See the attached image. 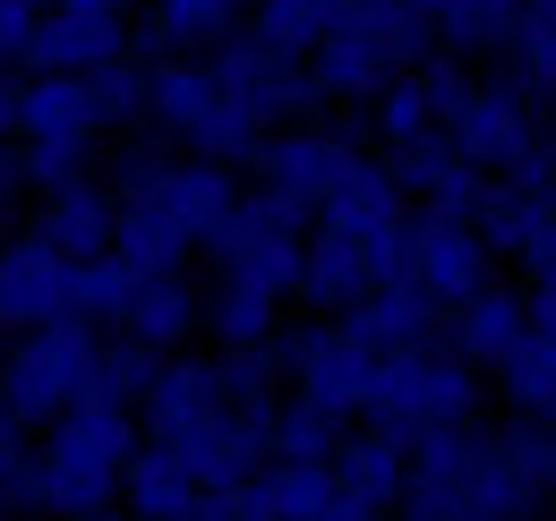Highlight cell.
<instances>
[{
  "label": "cell",
  "instance_id": "25",
  "mask_svg": "<svg viewBox=\"0 0 556 521\" xmlns=\"http://www.w3.org/2000/svg\"><path fill=\"white\" fill-rule=\"evenodd\" d=\"M129 291H138V274H129L121 257H94V265H77V317H86V326H121Z\"/></svg>",
  "mask_w": 556,
  "mask_h": 521
},
{
  "label": "cell",
  "instance_id": "12",
  "mask_svg": "<svg viewBox=\"0 0 556 521\" xmlns=\"http://www.w3.org/2000/svg\"><path fill=\"white\" fill-rule=\"evenodd\" d=\"M103 94L94 77H70V68H26L17 77V145H43V137H94L103 145Z\"/></svg>",
  "mask_w": 556,
  "mask_h": 521
},
{
  "label": "cell",
  "instance_id": "30",
  "mask_svg": "<svg viewBox=\"0 0 556 521\" xmlns=\"http://www.w3.org/2000/svg\"><path fill=\"white\" fill-rule=\"evenodd\" d=\"M540 479L556 487V428H548V445H540Z\"/></svg>",
  "mask_w": 556,
  "mask_h": 521
},
{
  "label": "cell",
  "instance_id": "9",
  "mask_svg": "<svg viewBox=\"0 0 556 521\" xmlns=\"http://www.w3.org/2000/svg\"><path fill=\"white\" fill-rule=\"evenodd\" d=\"M488 249L480 223H445V214H419L412 240H403V282H412L428 308H471L488 291Z\"/></svg>",
  "mask_w": 556,
  "mask_h": 521
},
{
  "label": "cell",
  "instance_id": "11",
  "mask_svg": "<svg viewBox=\"0 0 556 521\" xmlns=\"http://www.w3.org/2000/svg\"><path fill=\"white\" fill-rule=\"evenodd\" d=\"M445 137H454V154L480 163V171H522V163L540 154V129H531L522 86H471L463 112L445 120Z\"/></svg>",
  "mask_w": 556,
  "mask_h": 521
},
{
  "label": "cell",
  "instance_id": "5",
  "mask_svg": "<svg viewBox=\"0 0 556 521\" xmlns=\"http://www.w3.org/2000/svg\"><path fill=\"white\" fill-rule=\"evenodd\" d=\"M214 274L223 282H257V291H300V257H308V240H300V214L282 205V196L249 189L223 223H214Z\"/></svg>",
  "mask_w": 556,
  "mask_h": 521
},
{
  "label": "cell",
  "instance_id": "14",
  "mask_svg": "<svg viewBox=\"0 0 556 521\" xmlns=\"http://www.w3.org/2000/svg\"><path fill=\"white\" fill-rule=\"evenodd\" d=\"M463 77L454 68H403L386 94H377V137H386V154H412L428 137H445V120L463 112Z\"/></svg>",
  "mask_w": 556,
  "mask_h": 521
},
{
  "label": "cell",
  "instance_id": "7",
  "mask_svg": "<svg viewBox=\"0 0 556 521\" xmlns=\"http://www.w3.org/2000/svg\"><path fill=\"white\" fill-rule=\"evenodd\" d=\"M77 326V257H61L43 231H17L0 249V333H43Z\"/></svg>",
  "mask_w": 556,
  "mask_h": 521
},
{
  "label": "cell",
  "instance_id": "3",
  "mask_svg": "<svg viewBox=\"0 0 556 521\" xmlns=\"http://www.w3.org/2000/svg\"><path fill=\"white\" fill-rule=\"evenodd\" d=\"M94 368H103V326H43V333H17L9 351H0V419H17V428H52V419H70L77 402L94 393Z\"/></svg>",
  "mask_w": 556,
  "mask_h": 521
},
{
  "label": "cell",
  "instance_id": "6",
  "mask_svg": "<svg viewBox=\"0 0 556 521\" xmlns=\"http://www.w3.org/2000/svg\"><path fill=\"white\" fill-rule=\"evenodd\" d=\"M291 359V385L300 402H317L326 419H368L377 410V385H386V351L351 326H308L300 342H282Z\"/></svg>",
  "mask_w": 556,
  "mask_h": 521
},
{
  "label": "cell",
  "instance_id": "13",
  "mask_svg": "<svg viewBox=\"0 0 556 521\" xmlns=\"http://www.w3.org/2000/svg\"><path fill=\"white\" fill-rule=\"evenodd\" d=\"M121 52H129V26H121V9H112V0H61V9L43 17L35 61H26V68H70V77H94V68H112Z\"/></svg>",
  "mask_w": 556,
  "mask_h": 521
},
{
  "label": "cell",
  "instance_id": "8",
  "mask_svg": "<svg viewBox=\"0 0 556 521\" xmlns=\"http://www.w3.org/2000/svg\"><path fill=\"white\" fill-rule=\"evenodd\" d=\"M351 163H359V145H351L343 129H275L266 137V154H257V189L266 196H282L300 223L308 214H326V196L351 180Z\"/></svg>",
  "mask_w": 556,
  "mask_h": 521
},
{
  "label": "cell",
  "instance_id": "23",
  "mask_svg": "<svg viewBox=\"0 0 556 521\" xmlns=\"http://www.w3.org/2000/svg\"><path fill=\"white\" fill-rule=\"evenodd\" d=\"M496 377H505V393H514V410L556 419V342H548V333H522V351H514Z\"/></svg>",
  "mask_w": 556,
  "mask_h": 521
},
{
  "label": "cell",
  "instance_id": "16",
  "mask_svg": "<svg viewBox=\"0 0 556 521\" xmlns=\"http://www.w3.org/2000/svg\"><path fill=\"white\" fill-rule=\"evenodd\" d=\"M35 231H43L61 257L94 265V257H112V240H121V196L94 189V180H77V189H52V196H43V214H35Z\"/></svg>",
  "mask_w": 556,
  "mask_h": 521
},
{
  "label": "cell",
  "instance_id": "27",
  "mask_svg": "<svg viewBox=\"0 0 556 521\" xmlns=\"http://www.w3.org/2000/svg\"><path fill=\"white\" fill-rule=\"evenodd\" d=\"M35 496V454H26V428L0 419V505H26Z\"/></svg>",
  "mask_w": 556,
  "mask_h": 521
},
{
  "label": "cell",
  "instance_id": "1",
  "mask_svg": "<svg viewBox=\"0 0 556 521\" xmlns=\"http://www.w3.org/2000/svg\"><path fill=\"white\" fill-rule=\"evenodd\" d=\"M129 454H138V419H129V402H77L70 419H52L43 445H35V496H26V513L103 521L112 505H121Z\"/></svg>",
  "mask_w": 556,
  "mask_h": 521
},
{
  "label": "cell",
  "instance_id": "21",
  "mask_svg": "<svg viewBox=\"0 0 556 521\" xmlns=\"http://www.w3.org/2000/svg\"><path fill=\"white\" fill-rule=\"evenodd\" d=\"M275 308H282V291H257V282H214L206 326H214V342H223V359H257V351H275Z\"/></svg>",
  "mask_w": 556,
  "mask_h": 521
},
{
  "label": "cell",
  "instance_id": "22",
  "mask_svg": "<svg viewBox=\"0 0 556 521\" xmlns=\"http://www.w3.org/2000/svg\"><path fill=\"white\" fill-rule=\"evenodd\" d=\"M146 17H154V43H172V52H214V43H231L240 0H146Z\"/></svg>",
  "mask_w": 556,
  "mask_h": 521
},
{
  "label": "cell",
  "instance_id": "20",
  "mask_svg": "<svg viewBox=\"0 0 556 521\" xmlns=\"http://www.w3.org/2000/svg\"><path fill=\"white\" fill-rule=\"evenodd\" d=\"M437 317H445V308H428V300H419L403 274H394V282H377L359 308H343V326H351V333H368L377 351H428Z\"/></svg>",
  "mask_w": 556,
  "mask_h": 521
},
{
  "label": "cell",
  "instance_id": "32",
  "mask_svg": "<svg viewBox=\"0 0 556 521\" xmlns=\"http://www.w3.org/2000/svg\"><path fill=\"white\" fill-rule=\"evenodd\" d=\"M0 68H9V61H0Z\"/></svg>",
  "mask_w": 556,
  "mask_h": 521
},
{
  "label": "cell",
  "instance_id": "15",
  "mask_svg": "<svg viewBox=\"0 0 556 521\" xmlns=\"http://www.w3.org/2000/svg\"><path fill=\"white\" fill-rule=\"evenodd\" d=\"M121 505H129V521H198L206 513V479L172 445H138L129 479H121Z\"/></svg>",
  "mask_w": 556,
  "mask_h": 521
},
{
  "label": "cell",
  "instance_id": "19",
  "mask_svg": "<svg viewBox=\"0 0 556 521\" xmlns=\"http://www.w3.org/2000/svg\"><path fill=\"white\" fill-rule=\"evenodd\" d=\"M522 333H531V291H496L488 282L471 308H454V351L471 368H505L522 351Z\"/></svg>",
  "mask_w": 556,
  "mask_h": 521
},
{
  "label": "cell",
  "instance_id": "26",
  "mask_svg": "<svg viewBox=\"0 0 556 521\" xmlns=\"http://www.w3.org/2000/svg\"><path fill=\"white\" fill-rule=\"evenodd\" d=\"M43 17H52V0H0V61L17 68V77H26V61H35Z\"/></svg>",
  "mask_w": 556,
  "mask_h": 521
},
{
  "label": "cell",
  "instance_id": "18",
  "mask_svg": "<svg viewBox=\"0 0 556 521\" xmlns=\"http://www.w3.org/2000/svg\"><path fill=\"white\" fill-rule=\"evenodd\" d=\"M198 326H206V300H198L180 274H138V291H129V308H121L112 333H129L146 351H180Z\"/></svg>",
  "mask_w": 556,
  "mask_h": 521
},
{
  "label": "cell",
  "instance_id": "29",
  "mask_svg": "<svg viewBox=\"0 0 556 521\" xmlns=\"http://www.w3.org/2000/svg\"><path fill=\"white\" fill-rule=\"evenodd\" d=\"M308 521H386V513H368V505H351L343 487H334V496H326V505H317Z\"/></svg>",
  "mask_w": 556,
  "mask_h": 521
},
{
  "label": "cell",
  "instance_id": "17",
  "mask_svg": "<svg viewBox=\"0 0 556 521\" xmlns=\"http://www.w3.org/2000/svg\"><path fill=\"white\" fill-rule=\"evenodd\" d=\"M334 487H343L351 505H368V513H386L394 496H412V454H403V436L394 428H359L334 445Z\"/></svg>",
  "mask_w": 556,
  "mask_h": 521
},
{
  "label": "cell",
  "instance_id": "2",
  "mask_svg": "<svg viewBox=\"0 0 556 521\" xmlns=\"http://www.w3.org/2000/svg\"><path fill=\"white\" fill-rule=\"evenodd\" d=\"M146 120L172 137L180 154H198V163H249L257 171V154H266V137H275V120L266 112H249L240 94H223L214 86L206 61H154V77H146Z\"/></svg>",
  "mask_w": 556,
  "mask_h": 521
},
{
  "label": "cell",
  "instance_id": "31",
  "mask_svg": "<svg viewBox=\"0 0 556 521\" xmlns=\"http://www.w3.org/2000/svg\"><path fill=\"white\" fill-rule=\"evenodd\" d=\"M0 513H9V505H0Z\"/></svg>",
  "mask_w": 556,
  "mask_h": 521
},
{
  "label": "cell",
  "instance_id": "10",
  "mask_svg": "<svg viewBox=\"0 0 556 521\" xmlns=\"http://www.w3.org/2000/svg\"><path fill=\"white\" fill-rule=\"evenodd\" d=\"M206 68H214L223 94H240V103L266 112V120L317 103V68L300 61V52H282L275 35H231V43H214V52H206Z\"/></svg>",
  "mask_w": 556,
  "mask_h": 521
},
{
  "label": "cell",
  "instance_id": "24",
  "mask_svg": "<svg viewBox=\"0 0 556 521\" xmlns=\"http://www.w3.org/2000/svg\"><path fill=\"white\" fill-rule=\"evenodd\" d=\"M505 43H514V61H522L531 86H556V0H522Z\"/></svg>",
  "mask_w": 556,
  "mask_h": 521
},
{
  "label": "cell",
  "instance_id": "28",
  "mask_svg": "<svg viewBox=\"0 0 556 521\" xmlns=\"http://www.w3.org/2000/svg\"><path fill=\"white\" fill-rule=\"evenodd\" d=\"M9 145H17V77L0 68V154H9Z\"/></svg>",
  "mask_w": 556,
  "mask_h": 521
},
{
  "label": "cell",
  "instance_id": "4",
  "mask_svg": "<svg viewBox=\"0 0 556 521\" xmlns=\"http://www.w3.org/2000/svg\"><path fill=\"white\" fill-rule=\"evenodd\" d=\"M471 359L463 351H386V385H377V428L394 436H437V428H463L471 419Z\"/></svg>",
  "mask_w": 556,
  "mask_h": 521
}]
</instances>
